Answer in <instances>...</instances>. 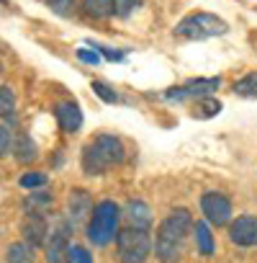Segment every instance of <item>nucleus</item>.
Instances as JSON below:
<instances>
[{"label":"nucleus","mask_w":257,"mask_h":263,"mask_svg":"<svg viewBox=\"0 0 257 263\" xmlns=\"http://www.w3.org/2000/svg\"><path fill=\"white\" fill-rule=\"evenodd\" d=\"M70 237L67 230H54L49 242L44 245L47 250V263H70Z\"/></svg>","instance_id":"9"},{"label":"nucleus","mask_w":257,"mask_h":263,"mask_svg":"<svg viewBox=\"0 0 257 263\" xmlns=\"http://www.w3.org/2000/svg\"><path fill=\"white\" fill-rule=\"evenodd\" d=\"M226 31H229L226 21H221L219 16H211V13H190L175 26L178 36L196 39V42L211 39V36H224Z\"/></svg>","instance_id":"4"},{"label":"nucleus","mask_w":257,"mask_h":263,"mask_svg":"<svg viewBox=\"0 0 257 263\" xmlns=\"http://www.w3.org/2000/svg\"><path fill=\"white\" fill-rule=\"evenodd\" d=\"M36 260V248L24 242H11L6 248V263H34Z\"/></svg>","instance_id":"15"},{"label":"nucleus","mask_w":257,"mask_h":263,"mask_svg":"<svg viewBox=\"0 0 257 263\" xmlns=\"http://www.w3.org/2000/svg\"><path fill=\"white\" fill-rule=\"evenodd\" d=\"M123 212H126V217H128V219H132V227L149 230V224H152V212H149V206H147L144 201H139V199L126 201Z\"/></svg>","instance_id":"13"},{"label":"nucleus","mask_w":257,"mask_h":263,"mask_svg":"<svg viewBox=\"0 0 257 263\" xmlns=\"http://www.w3.org/2000/svg\"><path fill=\"white\" fill-rule=\"evenodd\" d=\"M21 235H24V240H26L29 245H34V248L47 245L49 237H52L47 217H44V214H26L24 222H21Z\"/></svg>","instance_id":"8"},{"label":"nucleus","mask_w":257,"mask_h":263,"mask_svg":"<svg viewBox=\"0 0 257 263\" xmlns=\"http://www.w3.org/2000/svg\"><path fill=\"white\" fill-rule=\"evenodd\" d=\"M93 90H95V96L100 98V101H105V103H113L118 96H116V90H111L105 83H100V80H95L93 83Z\"/></svg>","instance_id":"26"},{"label":"nucleus","mask_w":257,"mask_h":263,"mask_svg":"<svg viewBox=\"0 0 257 263\" xmlns=\"http://www.w3.org/2000/svg\"><path fill=\"white\" fill-rule=\"evenodd\" d=\"M118 222H121V206L111 199H103L93 206L88 222H85V237L95 248H105L111 240L118 237Z\"/></svg>","instance_id":"2"},{"label":"nucleus","mask_w":257,"mask_h":263,"mask_svg":"<svg viewBox=\"0 0 257 263\" xmlns=\"http://www.w3.org/2000/svg\"><path fill=\"white\" fill-rule=\"evenodd\" d=\"M142 6V0H116V16H128Z\"/></svg>","instance_id":"27"},{"label":"nucleus","mask_w":257,"mask_h":263,"mask_svg":"<svg viewBox=\"0 0 257 263\" xmlns=\"http://www.w3.org/2000/svg\"><path fill=\"white\" fill-rule=\"evenodd\" d=\"M77 60H82L88 65H98L100 62V54L98 52H88V49H77Z\"/></svg>","instance_id":"29"},{"label":"nucleus","mask_w":257,"mask_h":263,"mask_svg":"<svg viewBox=\"0 0 257 263\" xmlns=\"http://www.w3.org/2000/svg\"><path fill=\"white\" fill-rule=\"evenodd\" d=\"M93 145L103 153V158L113 165V163H121L123 160V155H126V150H123V145H121V140L118 137H113V135H98L95 140H93Z\"/></svg>","instance_id":"11"},{"label":"nucleus","mask_w":257,"mask_h":263,"mask_svg":"<svg viewBox=\"0 0 257 263\" xmlns=\"http://www.w3.org/2000/svg\"><path fill=\"white\" fill-rule=\"evenodd\" d=\"M219 85H221V78H198V80H188L183 88H173L170 93H165V98H175V101H183V98H206L213 90H219Z\"/></svg>","instance_id":"7"},{"label":"nucleus","mask_w":257,"mask_h":263,"mask_svg":"<svg viewBox=\"0 0 257 263\" xmlns=\"http://www.w3.org/2000/svg\"><path fill=\"white\" fill-rule=\"evenodd\" d=\"M47 173H39V171H29V173H24L21 178H18V186L21 189H26V191H34V189H44L47 186Z\"/></svg>","instance_id":"22"},{"label":"nucleus","mask_w":257,"mask_h":263,"mask_svg":"<svg viewBox=\"0 0 257 263\" xmlns=\"http://www.w3.org/2000/svg\"><path fill=\"white\" fill-rule=\"evenodd\" d=\"M152 250H155V240L149 237V230L123 227L116 237L118 263H147Z\"/></svg>","instance_id":"3"},{"label":"nucleus","mask_w":257,"mask_h":263,"mask_svg":"<svg viewBox=\"0 0 257 263\" xmlns=\"http://www.w3.org/2000/svg\"><path fill=\"white\" fill-rule=\"evenodd\" d=\"M49 8L57 16H72L77 8V0H49Z\"/></svg>","instance_id":"23"},{"label":"nucleus","mask_w":257,"mask_h":263,"mask_svg":"<svg viewBox=\"0 0 257 263\" xmlns=\"http://www.w3.org/2000/svg\"><path fill=\"white\" fill-rule=\"evenodd\" d=\"M90 212H93V201H90L88 191L75 189L70 194V217L72 219H82V217H90Z\"/></svg>","instance_id":"16"},{"label":"nucleus","mask_w":257,"mask_h":263,"mask_svg":"<svg viewBox=\"0 0 257 263\" xmlns=\"http://www.w3.org/2000/svg\"><path fill=\"white\" fill-rule=\"evenodd\" d=\"M82 8L93 18H108L116 13V0H82Z\"/></svg>","instance_id":"19"},{"label":"nucleus","mask_w":257,"mask_h":263,"mask_svg":"<svg viewBox=\"0 0 257 263\" xmlns=\"http://www.w3.org/2000/svg\"><path fill=\"white\" fill-rule=\"evenodd\" d=\"M13 158H16L18 163H31V160H36V145H34V140H31L29 135H18V137H16V142H13Z\"/></svg>","instance_id":"17"},{"label":"nucleus","mask_w":257,"mask_h":263,"mask_svg":"<svg viewBox=\"0 0 257 263\" xmlns=\"http://www.w3.org/2000/svg\"><path fill=\"white\" fill-rule=\"evenodd\" d=\"M201 214L213 227L231 224V201L224 194H219V191H206L201 196Z\"/></svg>","instance_id":"5"},{"label":"nucleus","mask_w":257,"mask_h":263,"mask_svg":"<svg viewBox=\"0 0 257 263\" xmlns=\"http://www.w3.org/2000/svg\"><path fill=\"white\" fill-rule=\"evenodd\" d=\"M54 116H57V124L62 126V132H67V135H72V132H77V129L82 126V111H80V106L72 103V101L57 103Z\"/></svg>","instance_id":"10"},{"label":"nucleus","mask_w":257,"mask_h":263,"mask_svg":"<svg viewBox=\"0 0 257 263\" xmlns=\"http://www.w3.org/2000/svg\"><path fill=\"white\" fill-rule=\"evenodd\" d=\"M193 237H196V250H198L203 258L213 255L216 242H213V235H211V227H208L206 219H198V222H196V227H193Z\"/></svg>","instance_id":"14"},{"label":"nucleus","mask_w":257,"mask_h":263,"mask_svg":"<svg viewBox=\"0 0 257 263\" xmlns=\"http://www.w3.org/2000/svg\"><path fill=\"white\" fill-rule=\"evenodd\" d=\"M108 165H111V163L103 158V153H100L93 142L82 147V171H85L88 176H100V173H105Z\"/></svg>","instance_id":"12"},{"label":"nucleus","mask_w":257,"mask_h":263,"mask_svg":"<svg viewBox=\"0 0 257 263\" xmlns=\"http://www.w3.org/2000/svg\"><path fill=\"white\" fill-rule=\"evenodd\" d=\"M70 263H93V255H90L88 248L72 245V248H70Z\"/></svg>","instance_id":"25"},{"label":"nucleus","mask_w":257,"mask_h":263,"mask_svg":"<svg viewBox=\"0 0 257 263\" xmlns=\"http://www.w3.org/2000/svg\"><path fill=\"white\" fill-rule=\"evenodd\" d=\"M229 240L237 248H254L257 245V217L254 214H239L229 224Z\"/></svg>","instance_id":"6"},{"label":"nucleus","mask_w":257,"mask_h":263,"mask_svg":"<svg viewBox=\"0 0 257 263\" xmlns=\"http://www.w3.org/2000/svg\"><path fill=\"white\" fill-rule=\"evenodd\" d=\"M0 137H3V145H0L3 155H11V153H13V145H11V129H8V121H6V119H3V129H0Z\"/></svg>","instance_id":"28"},{"label":"nucleus","mask_w":257,"mask_h":263,"mask_svg":"<svg viewBox=\"0 0 257 263\" xmlns=\"http://www.w3.org/2000/svg\"><path fill=\"white\" fill-rule=\"evenodd\" d=\"M231 90L237 96H244V98H257V70L254 72H247L244 78H239L231 85Z\"/></svg>","instance_id":"20"},{"label":"nucleus","mask_w":257,"mask_h":263,"mask_svg":"<svg viewBox=\"0 0 257 263\" xmlns=\"http://www.w3.org/2000/svg\"><path fill=\"white\" fill-rule=\"evenodd\" d=\"M13 90L8 88V85H3L0 88V114H3V119H8V114L13 111Z\"/></svg>","instance_id":"24"},{"label":"nucleus","mask_w":257,"mask_h":263,"mask_svg":"<svg viewBox=\"0 0 257 263\" xmlns=\"http://www.w3.org/2000/svg\"><path fill=\"white\" fill-rule=\"evenodd\" d=\"M193 217L188 209H173L155 232V255L160 263H180L185 253V240L193 235Z\"/></svg>","instance_id":"1"},{"label":"nucleus","mask_w":257,"mask_h":263,"mask_svg":"<svg viewBox=\"0 0 257 263\" xmlns=\"http://www.w3.org/2000/svg\"><path fill=\"white\" fill-rule=\"evenodd\" d=\"M54 204V196L52 194H47V191H31L26 199H24V209H26V214H41L47 206H52Z\"/></svg>","instance_id":"18"},{"label":"nucleus","mask_w":257,"mask_h":263,"mask_svg":"<svg viewBox=\"0 0 257 263\" xmlns=\"http://www.w3.org/2000/svg\"><path fill=\"white\" fill-rule=\"evenodd\" d=\"M219 111H221V103H219L216 98H211V96L198 98V103L193 106V116H198V119H211V116H216Z\"/></svg>","instance_id":"21"}]
</instances>
